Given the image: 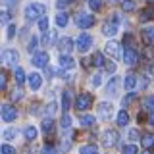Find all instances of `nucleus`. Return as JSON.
Returning a JSON list of instances; mask_svg holds the SVG:
<instances>
[{
  "label": "nucleus",
  "mask_w": 154,
  "mask_h": 154,
  "mask_svg": "<svg viewBox=\"0 0 154 154\" xmlns=\"http://www.w3.org/2000/svg\"><path fill=\"white\" fill-rule=\"evenodd\" d=\"M45 12H46L45 4L33 2V4H29V6H25V19L27 21H38L41 17H45Z\"/></svg>",
  "instance_id": "f257e3e1"
},
{
  "label": "nucleus",
  "mask_w": 154,
  "mask_h": 154,
  "mask_svg": "<svg viewBox=\"0 0 154 154\" xmlns=\"http://www.w3.org/2000/svg\"><path fill=\"white\" fill-rule=\"evenodd\" d=\"M91 106H93V94L91 93H81L79 96H77V100H75V108H77V112H85V110H89Z\"/></svg>",
  "instance_id": "f03ea898"
},
{
  "label": "nucleus",
  "mask_w": 154,
  "mask_h": 154,
  "mask_svg": "<svg viewBox=\"0 0 154 154\" xmlns=\"http://www.w3.org/2000/svg\"><path fill=\"white\" fill-rule=\"evenodd\" d=\"M17 62H19V54H17V50H4V52H2V64L6 66V67H14V66H17Z\"/></svg>",
  "instance_id": "7ed1b4c3"
},
{
  "label": "nucleus",
  "mask_w": 154,
  "mask_h": 154,
  "mask_svg": "<svg viewBox=\"0 0 154 154\" xmlns=\"http://www.w3.org/2000/svg\"><path fill=\"white\" fill-rule=\"evenodd\" d=\"M75 23H77L79 29H89V27L94 25V16H89V14H77Z\"/></svg>",
  "instance_id": "20e7f679"
},
{
  "label": "nucleus",
  "mask_w": 154,
  "mask_h": 154,
  "mask_svg": "<svg viewBox=\"0 0 154 154\" xmlns=\"http://www.w3.org/2000/svg\"><path fill=\"white\" fill-rule=\"evenodd\" d=\"M91 46H93V37H91L89 33L79 35V38H77V50L79 52H89Z\"/></svg>",
  "instance_id": "39448f33"
},
{
  "label": "nucleus",
  "mask_w": 154,
  "mask_h": 154,
  "mask_svg": "<svg viewBox=\"0 0 154 154\" xmlns=\"http://www.w3.org/2000/svg\"><path fill=\"white\" fill-rule=\"evenodd\" d=\"M0 114H2V119H4L6 123L14 122V119H17V110L14 108L12 104H4L2 110H0Z\"/></svg>",
  "instance_id": "423d86ee"
},
{
  "label": "nucleus",
  "mask_w": 154,
  "mask_h": 154,
  "mask_svg": "<svg viewBox=\"0 0 154 154\" xmlns=\"http://www.w3.org/2000/svg\"><path fill=\"white\" fill-rule=\"evenodd\" d=\"M122 56H123L125 66H135V64H137V60H139V54H137L135 48H125Z\"/></svg>",
  "instance_id": "0eeeda50"
},
{
  "label": "nucleus",
  "mask_w": 154,
  "mask_h": 154,
  "mask_svg": "<svg viewBox=\"0 0 154 154\" xmlns=\"http://www.w3.org/2000/svg\"><path fill=\"white\" fill-rule=\"evenodd\" d=\"M48 60H50V58H48L46 52H37V54L31 58V64L35 66V67H45Z\"/></svg>",
  "instance_id": "6e6552de"
},
{
  "label": "nucleus",
  "mask_w": 154,
  "mask_h": 154,
  "mask_svg": "<svg viewBox=\"0 0 154 154\" xmlns=\"http://www.w3.org/2000/svg\"><path fill=\"white\" fill-rule=\"evenodd\" d=\"M27 83H29V89L31 91H38L42 85V77L38 73H31V75H27Z\"/></svg>",
  "instance_id": "1a4fd4ad"
},
{
  "label": "nucleus",
  "mask_w": 154,
  "mask_h": 154,
  "mask_svg": "<svg viewBox=\"0 0 154 154\" xmlns=\"http://www.w3.org/2000/svg\"><path fill=\"white\" fill-rule=\"evenodd\" d=\"M116 143H118V133L116 131H106L102 135V144L104 146H114Z\"/></svg>",
  "instance_id": "9d476101"
},
{
  "label": "nucleus",
  "mask_w": 154,
  "mask_h": 154,
  "mask_svg": "<svg viewBox=\"0 0 154 154\" xmlns=\"http://www.w3.org/2000/svg\"><path fill=\"white\" fill-rule=\"evenodd\" d=\"M102 33L106 37H114L116 33H118V21H108L102 25Z\"/></svg>",
  "instance_id": "9b49d317"
},
{
  "label": "nucleus",
  "mask_w": 154,
  "mask_h": 154,
  "mask_svg": "<svg viewBox=\"0 0 154 154\" xmlns=\"http://www.w3.org/2000/svg\"><path fill=\"white\" fill-rule=\"evenodd\" d=\"M112 108H114L112 104H108V102H102V104L98 106V116H100L102 119H108L110 116H112Z\"/></svg>",
  "instance_id": "f8f14e48"
},
{
  "label": "nucleus",
  "mask_w": 154,
  "mask_h": 154,
  "mask_svg": "<svg viewBox=\"0 0 154 154\" xmlns=\"http://www.w3.org/2000/svg\"><path fill=\"white\" fill-rule=\"evenodd\" d=\"M104 50H106V54H110L112 58H118V56H119V45H118V42H114V41L108 42Z\"/></svg>",
  "instance_id": "ddd939ff"
},
{
  "label": "nucleus",
  "mask_w": 154,
  "mask_h": 154,
  "mask_svg": "<svg viewBox=\"0 0 154 154\" xmlns=\"http://www.w3.org/2000/svg\"><path fill=\"white\" fill-rule=\"evenodd\" d=\"M94 123H96L94 116H91V114L79 116V125H83V127H91V125H94Z\"/></svg>",
  "instance_id": "4468645a"
},
{
  "label": "nucleus",
  "mask_w": 154,
  "mask_h": 154,
  "mask_svg": "<svg viewBox=\"0 0 154 154\" xmlns=\"http://www.w3.org/2000/svg\"><path fill=\"white\" fill-rule=\"evenodd\" d=\"M143 38L146 45H154V27H144L143 29Z\"/></svg>",
  "instance_id": "2eb2a0df"
},
{
  "label": "nucleus",
  "mask_w": 154,
  "mask_h": 154,
  "mask_svg": "<svg viewBox=\"0 0 154 154\" xmlns=\"http://www.w3.org/2000/svg\"><path fill=\"white\" fill-rule=\"evenodd\" d=\"M123 87L127 91H133L135 87H137V77L135 75H125V79H123Z\"/></svg>",
  "instance_id": "dca6fc26"
},
{
  "label": "nucleus",
  "mask_w": 154,
  "mask_h": 154,
  "mask_svg": "<svg viewBox=\"0 0 154 154\" xmlns=\"http://www.w3.org/2000/svg\"><path fill=\"white\" fill-rule=\"evenodd\" d=\"M71 48H73V41H71L69 37H66V38H62V41H60V50L62 52H66V54H67V52H71Z\"/></svg>",
  "instance_id": "f3484780"
},
{
  "label": "nucleus",
  "mask_w": 154,
  "mask_h": 154,
  "mask_svg": "<svg viewBox=\"0 0 154 154\" xmlns=\"http://www.w3.org/2000/svg\"><path fill=\"white\" fill-rule=\"evenodd\" d=\"M71 106V93L69 91H64L62 93V108H64V112H67Z\"/></svg>",
  "instance_id": "a211bd4d"
},
{
  "label": "nucleus",
  "mask_w": 154,
  "mask_h": 154,
  "mask_svg": "<svg viewBox=\"0 0 154 154\" xmlns=\"http://www.w3.org/2000/svg\"><path fill=\"white\" fill-rule=\"evenodd\" d=\"M60 66H62V67H66V69H69V67H73V66H75V62H73V58H71V56L62 54V56H60Z\"/></svg>",
  "instance_id": "6ab92c4d"
},
{
  "label": "nucleus",
  "mask_w": 154,
  "mask_h": 154,
  "mask_svg": "<svg viewBox=\"0 0 154 154\" xmlns=\"http://www.w3.org/2000/svg\"><path fill=\"white\" fill-rule=\"evenodd\" d=\"M67 21H69V16H67L66 12H60V14L56 16V25H58V27H66Z\"/></svg>",
  "instance_id": "aec40b11"
},
{
  "label": "nucleus",
  "mask_w": 154,
  "mask_h": 154,
  "mask_svg": "<svg viewBox=\"0 0 154 154\" xmlns=\"http://www.w3.org/2000/svg\"><path fill=\"white\" fill-rule=\"evenodd\" d=\"M116 122H118V125H119V127H125V125L129 123V116H127V112H125V110H122V112H118V119H116Z\"/></svg>",
  "instance_id": "412c9836"
},
{
  "label": "nucleus",
  "mask_w": 154,
  "mask_h": 154,
  "mask_svg": "<svg viewBox=\"0 0 154 154\" xmlns=\"http://www.w3.org/2000/svg\"><path fill=\"white\" fill-rule=\"evenodd\" d=\"M23 135H25L27 141H35V139H37V129L33 127V125H27L25 131H23Z\"/></svg>",
  "instance_id": "4be33fe9"
},
{
  "label": "nucleus",
  "mask_w": 154,
  "mask_h": 154,
  "mask_svg": "<svg viewBox=\"0 0 154 154\" xmlns=\"http://www.w3.org/2000/svg\"><path fill=\"white\" fill-rule=\"evenodd\" d=\"M79 154H98V148H96V144H85L79 148Z\"/></svg>",
  "instance_id": "5701e85b"
},
{
  "label": "nucleus",
  "mask_w": 154,
  "mask_h": 154,
  "mask_svg": "<svg viewBox=\"0 0 154 154\" xmlns=\"http://www.w3.org/2000/svg\"><path fill=\"white\" fill-rule=\"evenodd\" d=\"M14 79H16V83H17V85H21L23 81H25V71H23L21 67H17V66H16V71H14Z\"/></svg>",
  "instance_id": "b1692460"
},
{
  "label": "nucleus",
  "mask_w": 154,
  "mask_h": 154,
  "mask_svg": "<svg viewBox=\"0 0 154 154\" xmlns=\"http://www.w3.org/2000/svg\"><path fill=\"white\" fill-rule=\"evenodd\" d=\"M41 127H42V133L48 135V133H52V131H54V122H52V119L48 118V119H45V122H42Z\"/></svg>",
  "instance_id": "393cba45"
},
{
  "label": "nucleus",
  "mask_w": 154,
  "mask_h": 154,
  "mask_svg": "<svg viewBox=\"0 0 154 154\" xmlns=\"http://www.w3.org/2000/svg\"><path fill=\"white\" fill-rule=\"evenodd\" d=\"M141 143H143V146H144V148L154 146V135H152V133H146V135H144V137L141 139Z\"/></svg>",
  "instance_id": "a878e982"
},
{
  "label": "nucleus",
  "mask_w": 154,
  "mask_h": 154,
  "mask_svg": "<svg viewBox=\"0 0 154 154\" xmlns=\"http://www.w3.org/2000/svg\"><path fill=\"white\" fill-rule=\"evenodd\" d=\"M122 8L125 10V12H133V10L137 8V4H135V0H123V2H122Z\"/></svg>",
  "instance_id": "bb28decb"
},
{
  "label": "nucleus",
  "mask_w": 154,
  "mask_h": 154,
  "mask_svg": "<svg viewBox=\"0 0 154 154\" xmlns=\"http://www.w3.org/2000/svg\"><path fill=\"white\" fill-rule=\"evenodd\" d=\"M93 64L94 66H104V56L102 54H100V52H94V54H93Z\"/></svg>",
  "instance_id": "cd10ccee"
},
{
  "label": "nucleus",
  "mask_w": 154,
  "mask_h": 154,
  "mask_svg": "<svg viewBox=\"0 0 154 154\" xmlns=\"http://www.w3.org/2000/svg\"><path fill=\"white\" fill-rule=\"evenodd\" d=\"M48 25H50V23H48V17H41V19H38V29H41L42 33H48Z\"/></svg>",
  "instance_id": "c85d7f7f"
},
{
  "label": "nucleus",
  "mask_w": 154,
  "mask_h": 154,
  "mask_svg": "<svg viewBox=\"0 0 154 154\" xmlns=\"http://www.w3.org/2000/svg\"><path fill=\"white\" fill-rule=\"evenodd\" d=\"M135 98H137V93H129V94H127V96H125V98L122 100V104L125 106V108H127V106H129V104H131V102H133V100H135Z\"/></svg>",
  "instance_id": "c756f323"
},
{
  "label": "nucleus",
  "mask_w": 154,
  "mask_h": 154,
  "mask_svg": "<svg viewBox=\"0 0 154 154\" xmlns=\"http://www.w3.org/2000/svg\"><path fill=\"white\" fill-rule=\"evenodd\" d=\"M143 108H146V110L154 108V94H152V96H146V98L143 100Z\"/></svg>",
  "instance_id": "7c9ffc66"
},
{
  "label": "nucleus",
  "mask_w": 154,
  "mask_h": 154,
  "mask_svg": "<svg viewBox=\"0 0 154 154\" xmlns=\"http://www.w3.org/2000/svg\"><path fill=\"white\" fill-rule=\"evenodd\" d=\"M60 125H62V129H69V125H71V118H69L67 114H64V116H62Z\"/></svg>",
  "instance_id": "2f4dec72"
},
{
  "label": "nucleus",
  "mask_w": 154,
  "mask_h": 154,
  "mask_svg": "<svg viewBox=\"0 0 154 154\" xmlns=\"http://www.w3.org/2000/svg\"><path fill=\"white\" fill-rule=\"evenodd\" d=\"M100 6H102V0H89V8L94 10V12H98Z\"/></svg>",
  "instance_id": "473e14b6"
},
{
  "label": "nucleus",
  "mask_w": 154,
  "mask_h": 154,
  "mask_svg": "<svg viewBox=\"0 0 154 154\" xmlns=\"http://www.w3.org/2000/svg\"><path fill=\"white\" fill-rule=\"evenodd\" d=\"M16 135H17L16 129H6V131L2 133V137L6 139V141H12V137H16Z\"/></svg>",
  "instance_id": "72a5a7b5"
},
{
  "label": "nucleus",
  "mask_w": 154,
  "mask_h": 154,
  "mask_svg": "<svg viewBox=\"0 0 154 154\" xmlns=\"http://www.w3.org/2000/svg\"><path fill=\"white\" fill-rule=\"evenodd\" d=\"M122 154H137V146L135 144H127V146H123Z\"/></svg>",
  "instance_id": "f704fd0d"
},
{
  "label": "nucleus",
  "mask_w": 154,
  "mask_h": 154,
  "mask_svg": "<svg viewBox=\"0 0 154 154\" xmlns=\"http://www.w3.org/2000/svg\"><path fill=\"white\" fill-rule=\"evenodd\" d=\"M0 152H2V154H16V148H14V146H10V144H2Z\"/></svg>",
  "instance_id": "c9c22d12"
},
{
  "label": "nucleus",
  "mask_w": 154,
  "mask_h": 154,
  "mask_svg": "<svg viewBox=\"0 0 154 154\" xmlns=\"http://www.w3.org/2000/svg\"><path fill=\"white\" fill-rule=\"evenodd\" d=\"M152 16H154V10H152V8H146V10L143 12V21H148Z\"/></svg>",
  "instance_id": "e433bc0d"
},
{
  "label": "nucleus",
  "mask_w": 154,
  "mask_h": 154,
  "mask_svg": "<svg viewBox=\"0 0 154 154\" xmlns=\"http://www.w3.org/2000/svg\"><path fill=\"white\" fill-rule=\"evenodd\" d=\"M37 45H38V41H37L35 37H33L31 41H29V46H27V50H29V52H35V50H37Z\"/></svg>",
  "instance_id": "4c0bfd02"
},
{
  "label": "nucleus",
  "mask_w": 154,
  "mask_h": 154,
  "mask_svg": "<svg viewBox=\"0 0 154 154\" xmlns=\"http://www.w3.org/2000/svg\"><path fill=\"white\" fill-rule=\"evenodd\" d=\"M116 87H118V79L112 77V81L108 83V93H116Z\"/></svg>",
  "instance_id": "58836bf2"
},
{
  "label": "nucleus",
  "mask_w": 154,
  "mask_h": 154,
  "mask_svg": "<svg viewBox=\"0 0 154 154\" xmlns=\"http://www.w3.org/2000/svg\"><path fill=\"white\" fill-rule=\"evenodd\" d=\"M42 154H56V148L52 144H45L42 146Z\"/></svg>",
  "instance_id": "ea45409f"
},
{
  "label": "nucleus",
  "mask_w": 154,
  "mask_h": 154,
  "mask_svg": "<svg viewBox=\"0 0 154 154\" xmlns=\"http://www.w3.org/2000/svg\"><path fill=\"white\" fill-rule=\"evenodd\" d=\"M100 83H102V79H100V75H94V77H91V85H93V87H98Z\"/></svg>",
  "instance_id": "a19ab883"
},
{
  "label": "nucleus",
  "mask_w": 154,
  "mask_h": 154,
  "mask_svg": "<svg viewBox=\"0 0 154 154\" xmlns=\"http://www.w3.org/2000/svg\"><path fill=\"white\" fill-rule=\"evenodd\" d=\"M12 98H14V100H21V98H23V93H21L19 89H16V91H14V94H12Z\"/></svg>",
  "instance_id": "79ce46f5"
},
{
  "label": "nucleus",
  "mask_w": 154,
  "mask_h": 154,
  "mask_svg": "<svg viewBox=\"0 0 154 154\" xmlns=\"http://www.w3.org/2000/svg\"><path fill=\"white\" fill-rule=\"evenodd\" d=\"M148 125H154V108H150L148 112Z\"/></svg>",
  "instance_id": "37998d69"
},
{
  "label": "nucleus",
  "mask_w": 154,
  "mask_h": 154,
  "mask_svg": "<svg viewBox=\"0 0 154 154\" xmlns=\"http://www.w3.org/2000/svg\"><path fill=\"white\" fill-rule=\"evenodd\" d=\"M14 35H16V27L10 25V27H8V38H14Z\"/></svg>",
  "instance_id": "c03bdc74"
},
{
  "label": "nucleus",
  "mask_w": 154,
  "mask_h": 154,
  "mask_svg": "<svg viewBox=\"0 0 154 154\" xmlns=\"http://www.w3.org/2000/svg\"><path fill=\"white\" fill-rule=\"evenodd\" d=\"M106 71L114 73V71H116V64H112V62H110V64H106Z\"/></svg>",
  "instance_id": "a18cd8bd"
},
{
  "label": "nucleus",
  "mask_w": 154,
  "mask_h": 154,
  "mask_svg": "<svg viewBox=\"0 0 154 154\" xmlns=\"http://www.w3.org/2000/svg\"><path fill=\"white\" fill-rule=\"evenodd\" d=\"M6 85H8V81H6V75H2V77H0V87H2V89H6Z\"/></svg>",
  "instance_id": "49530a36"
},
{
  "label": "nucleus",
  "mask_w": 154,
  "mask_h": 154,
  "mask_svg": "<svg viewBox=\"0 0 154 154\" xmlns=\"http://www.w3.org/2000/svg\"><path fill=\"white\" fill-rule=\"evenodd\" d=\"M129 137H131V139H137V137H139V131H137V129H131V133H129Z\"/></svg>",
  "instance_id": "de8ad7c7"
},
{
  "label": "nucleus",
  "mask_w": 154,
  "mask_h": 154,
  "mask_svg": "<svg viewBox=\"0 0 154 154\" xmlns=\"http://www.w3.org/2000/svg\"><path fill=\"white\" fill-rule=\"evenodd\" d=\"M66 2H67V0H60V2H58V8H64Z\"/></svg>",
  "instance_id": "09e8293b"
},
{
  "label": "nucleus",
  "mask_w": 154,
  "mask_h": 154,
  "mask_svg": "<svg viewBox=\"0 0 154 154\" xmlns=\"http://www.w3.org/2000/svg\"><path fill=\"white\" fill-rule=\"evenodd\" d=\"M150 75H152V79H154V64H152V67H150Z\"/></svg>",
  "instance_id": "8fccbe9b"
},
{
  "label": "nucleus",
  "mask_w": 154,
  "mask_h": 154,
  "mask_svg": "<svg viewBox=\"0 0 154 154\" xmlns=\"http://www.w3.org/2000/svg\"><path fill=\"white\" fill-rule=\"evenodd\" d=\"M143 154H152V152H150V150H144V152H143Z\"/></svg>",
  "instance_id": "3c124183"
},
{
  "label": "nucleus",
  "mask_w": 154,
  "mask_h": 154,
  "mask_svg": "<svg viewBox=\"0 0 154 154\" xmlns=\"http://www.w3.org/2000/svg\"><path fill=\"white\" fill-rule=\"evenodd\" d=\"M67 2H73V0H67Z\"/></svg>",
  "instance_id": "603ef678"
}]
</instances>
